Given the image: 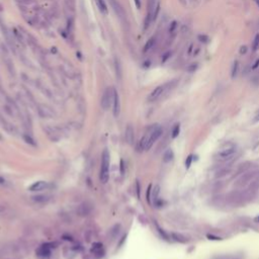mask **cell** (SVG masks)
Here are the masks:
<instances>
[{
	"mask_svg": "<svg viewBox=\"0 0 259 259\" xmlns=\"http://www.w3.org/2000/svg\"><path fill=\"white\" fill-rule=\"evenodd\" d=\"M179 131H180V127H179V125H175L173 130H172V138L177 137L178 134H179Z\"/></svg>",
	"mask_w": 259,
	"mask_h": 259,
	"instance_id": "19",
	"label": "cell"
},
{
	"mask_svg": "<svg viewBox=\"0 0 259 259\" xmlns=\"http://www.w3.org/2000/svg\"><path fill=\"white\" fill-rule=\"evenodd\" d=\"M177 81L176 80H172V81H169L167 83H164V84L162 85H159L157 86L156 88L153 90L150 94L148 96V100L151 102H154V101H157L158 99H160L162 96H163L166 92H168L169 90H171L173 88V87L176 85Z\"/></svg>",
	"mask_w": 259,
	"mask_h": 259,
	"instance_id": "3",
	"label": "cell"
},
{
	"mask_svg": "<svg viewBox=\"0 0 259 259\" xmlns=\"http://www.w3.org/2000/svg\"><path fill=\"white\" fill-rule=\"evenodd\" d=\"M175 28H176V23H175V21H173V23H171V26H170V28H169V32L170 33H173V30L175 29Z\"/></svg>",
	"mask_w": 259,
	"mask_h": 259,
	"instance_id": "24",
	"label": "cell"
},
{
	"mask_svg": "<svg viewBox=\"0 0 259 259\" xmlns=\"http://www.w3.org/2000/svg\"><path fill=\"white\" fill-rule=\"evenodd\" d=\"M50 187L49 182L44 181V180H39L34 182L32 185L29 186L28 189L30 191H42V190H46Z\"/></svg>",
	"mask_w": 259,
	"mask_h": 259,
	"instance_id": "8",
	"label": "cell"
},
{
	"mask_svg": "<svg viewBox=\"0 0 259 259\" xmlns=\"http://www.w3.org/2000/svg\"><path fill=\"white\" fill-rule=\"evenodd\" d=\"M161 135H162V128L159 125L151 126L139 143L140 149H141V150H146V151L149 150V149L154 145V143L157 140L161 137Z\"/></svg>",
	"mask_w": 259,
	"mask_h": 259,
	"instance_id": "1",
	"label": "cell"
},
{
	"mask_svg": "<svg viewBox=\"0 0 259 259\" xmlns=\"http://www.w3.org/2000/svg\"><path fill=\"white\" fill-rule=\"evenodd\" d=\"M91 252L93 253L94 255H99V257L102 256V254H103L102 244L101 243H94L93 245H92Z\"/></svg>",
	"mask_w": 259,
	"mask_h": 259,
	"instance_id": "11",
	"label": "cell"
},
{
	"mask_svg": "<svg viewBox=\"0 0 259 259\" xmlns=\"http://www.w3.org/2000/svg\"><path fill=\"white\" fill-rule=\"evenodd\" d=\"M125 138H126V141L128 144L130 145H133L134 144V141H135V132H134V129L132 126H128V128L126 130V133H125Z\"/></svg>",
	"mask_w": 259,
	"mask_h": 259,
	"instance_id": "10",
	"label": "cell"
},
{
	"mask_svg": "<svg viewBox=\"0 0 259 259\" xmlns=\"http://www.w3.org/2000/svg\"><path fill=\"white\" fill-rule=\"evenodd\" d=\"M112 111H113V116L118 117L121 111V101H120V95L115 90V97H113V102H112Z\"/></svg>",
	"mask_w": 259,
	"mask_h": 259,
	"instance_id": "9",
	"label": "cell"
},
{
	"mask_svg": "<svg viewBox=\"0 0 259 259\" xmlns=\"http://www.w3.org/2000/svg\"><path fill=\"white\" fill-rule=\"evenodd\" d=\"M254 1H255V2L258 4V5H259V0H254Z\"/></svg>",
	"mask_w": 259,
	"mask_h": 259,
	"instance_id": "31",
	"label": "cell"
},
{
	"mask_svg": "<svg viewBox=\"0 0 259 259\" xmlns=\"http://www.w3.org/2000/svg\"><path fill=\"white\" fill-rule=\"evenodd\" d=\"M236 152H237V148L235 145L229 143V144L224 145L221 149H219L218 152L216 153V155H215V158H216L218 161L226 162L231 160L232 158L235 156Z\"/></svg>",
	"mask_w": 259,
	"mask_h": 259,
	"instance_id": "4",
	"label": "cell"
},
{
	"mask_svg": "<svg viewBox=\"0 0 259 259\" xmlns=\"http://www.w3.org/2000/svg\"><path fill=\"white\" fill-rule=\"evenodd\" d=\"M173 158H174L173 151L171 150V149H168V150L164 153V156H163V160H164V162H170V161H172Z\"/></svg>",
	"mask_w": 259,
	"mask_h": 259,
	"instance_id": "14",
	"label": "cell"
},
{
	"mask_svg": "<svg viewBox=\"0 0 259 259\" xmlns=\"http://www.w3.org/2000/svg\"><path fill=\"white\" fill-rule=\"evenodd\" d=\"M109 162L111 156L107 149H104L101 155V163H100V174L99 178L102 183H106L109 178Z\"/></svg>",
	"mask_w": 259,
	"mask_h": 259,
	"instance_id": "5",
	"label": "cell"
},
{
	"mask_svg": "<svg viewBox=\"0 0 259 259\" xmlns=\"http://www.w3.org/2000/svg\"><path fill=\"white\" fill-rule=\"evenodd\" d=\"M155 43H156V38H151L150 39H149V41L146 43V45H145V47H144V52H148V51H150L151 49L153 47H154V45H155Z\"/></svg>",
	"mask_w": 259,
	"mask_h": 259,
	"instance_id": "13",
	"label": "cell"
},
{
	"mask_svg": "<svg viewBox=\"0 0 259 259\" xmlns=\"http://www.w3.org/2000/svg\"><path fill=\"white\" fill-rule=\"evenodd\" d=\"M191 161H192V156L189 155V156H188V157L186 158V161H185V166H186V168H189V167H190Z\"/></svg>",
	"mask_w": 259,
	"mask_h": 259,
	"instance_id": "21",
	"label": "cell"
},
{
	"mask_svg": "<svg viewBox=\"0 0 259 259\" xmlns=\"http://www.w3.org/2000/svg\"><path fill=\"white\" fill-rule=\"evenodd\" d=\"M95 3H96V5H97L99 11L101 12L102 14H107L108 8L106 6V4H105L104 0H95Z\"/></svg>",
	"mask_w": 259,
	"mask_h": 259,
	"instance_id": "12",
	"label": "cell"
},
{
	"mask_svg": "<svg viewBox=\"0 0 259 259\" xmlns=\"http://www.w3.org/2000/svg\"><path fill=\"white\" fill-rule=\"evenodd\" d=\"M79 210H80V212H79V214H80L81 216H87V215L90 213V207H88L86 204L80 205V207H79Z\"/></svg>",
	"mask_w": 259,
	"mask_h": 259,
	"instance_id": "15",
	"label": "cell"
},
{
	"mask_svg": "<svg viewBox=\"0 0 259 259\" xmlns=\"http://www.w3.org/2000/svg\"><path fill=\"white\" fill-rule=\"evenodd\" d=\"M238 68H239V63L236 61V62L234 63V65H233V69H232V78L236 77L237 73H238Z\"/></svg>",
	"mask_w": 259,
	"mask_h": 259,
	"instance_id": "18",
	"label": "cell"
},
{
	"mask_svg": "<svg viewBox=\"0 0 259 259\" xmlns=\"http://www.w3.org/2000/svg\"><path fill=\"white\" fill-rule=\"evenodd\" d=\"M259 47V36H256L255 39H254V45H253V50H257V48Z\"/></svg>",
	"mask_w": 259,
	"mask_h": 259,
	"instance_id": "22",
	"label": "cell"
},
{
	"mask_svg": "<svg viewBox=\"0 0 259 259\" xmlns=\"http://www.w3.org/2000/svg\"><path fill=\"white\" fill-rule=\"evenodd\" d=\"M116 68H117V75L118 74V76L121 77V74H122V71H121V65L118 63V61L116 62Z\"/></svg>",
	"mask_w": 259,
	"mask_h": 259,
	"instance_id": "23",
	"label": "cell"
},
{
	"mask_svg": "<svg viewBox=\"0 0 259 259\" xmlns=\"http://www.w3.org/2000/svg\"><path fill=\"white\" fill-rule=\"evenodd\" d=\"M255 222H256V223H259V216H258L257 218H255Z\"/></svg>",
	"mask_w": 259,
	"mask_h": 259,
	"instance_id": "30",
	"label": "cell"
},
{
	"mask_svg": "<svg viewBox=\"0 0 259 259\" xmlns=\"http://www.w3.org/2000/svg\"><path fill=\"white\" fill-rule=\"evenodd\" d=\"M159 186H156L155 188H154V190H153V199L154 200H157V199H158V194H159Z\"/></svg>",
	"mask_w": 259,
	"mask_h": 259,
	"instance_id": "20",
	"label": "cell"
},
{
	"mask_svg": "<svg viewBox=\"0 0 259 259\" xmlns=\"http://www.w3.org/2000/svg\"><path fill=\"white\" fill-rule=\"evenodd\" d=\"M135 2H136V4H137V7L140 8V6H141L140 5V0H135Z\"/></svg>",
	"mask_w": 259,
	"mask_h": 259,
	"instance_id": "27",
	"label": "cell"
},
{
	"mask_svg": "<svg viewBox=\"0 0 259 259\" xmlns=\"http://www.w3.org/2000/svg\"><path fill=\"white\" fill-rule=\"evenodd\" d=\"M3 210H4V208L2 207V205H0V213H2Z\"/></svg>",
	"mask_w": 259,
	"mask_h": 259,
	"instance_id": "29",
	"label": "cell"
},
{
	"mask_svg": "<svg viewBox=\"0 0 259 259\" xmlns=\"http://www.w3.org/2000/svg\"><path fill=\"white\" fill-rule=\"evenodd\" d=\"M259 183V171H251V172H247L237 179L235 183L236 187L238 188H243L250 186L252 187L254 185Z\"/></svg>",
	"mask_w": 259,
	"mask_h": 259,
	"instance_id": "2",
	"label": "cell"
},
{
	"mask_svg": "<svg viewBox=\"0 0 259 259\" xmlns=\"http://www.w3.org/2000/svg\"><path fill=\"white\" fill-rule=\"evenodd\" d=\"M254 122H259V111L256 113V116L254 117V120H253Z\"/></svg>",
	"mask_w": 259,
	"mask_h": 259,
	"instance_id": "26",
	"label": "cell"
},
{
	"mask_svg": "<svg viewBox=\"0 0 259 259\" xmlns=\"http://www.w3.org/2000/svg\"><path fill=\"white\" fill-rule=\"evenodd\" d=\"M49 196L47 195H37V196H33V199L37 203H46V201L49 199H48Z\"/></svg>",
	"mask_w": 259,
	"mask_h": 259,
	"instance_id": "17",
	"label": "cell"
},
{
	"mask_svg": "<svg viewBox=\"0 0 259 259\" xmlns=\"http://www.w3.org/2000/svg\"><path fill=\"white\" fill-rule=\"evenodd\" d=\"M51 244H45L43 245V246L39 247L38 250H37V255L42 258V259H48L51 257V254H52V251H51V248L50 247Z\"/></svg>",
	"mask_w": 259,
	"mask_h": 259,
	"instance_id": "7",
	"label": "cell"
},
{
	"mask_svg": "<svg viewBox=\"0 0 259 259\" xmlns=\"http://www.w3.org/2000/svg\"><path fill=\"white\" fill-rule=\"evenodd\" d=\"M172 237L175 241H177V242H180V243H185L186 242V238L184 236L180 235V234H177V233H173L172 234Z\"/></svg>",
	"mask_w": 259,
	"mask_h": 259,
	"instance_id": "16",
	"label": "cell"
},
{
	"mask_svg": "<svg viewBox=\"0 0 259 259\" xmlns=\"http://www.w3.org/2000/svg\"><path fill=\"white\" fill-rule=\"evenodd\" d=\"M258 66H259V61H257V62L255 63V65H254V66H253V69H255V68H257V67H258Z\"/></svg>",
	"mask_w": 259,
	"mask_h": 259,
	"instance_id": "28",
	"label": "cell"
},
{
	"mask_svg": "<svg viewBox=\"0 0 259 259\" xmlns=\"http://www.w3.org/2000/svg\"><path fill=\"white\" fill-rule=\"evenodd\" d=\"M115 90L113 88H106L104 90L102 97H101V101H100V104H101V107L106 111V109L109 108V106L112 104L113 102V97H115Z\"/></svg>",
	"mask_w": 259,
	"mask_h": 259,
	"instance_id": "6",
	"label": "cell"
},
{
	"mask_svg": "<svg viewBox=\"0 0 259 259\" xmlns=\"http://www.w3.org/2000/svg\"><path fill=\"white\" fill-rule=\"evenodd\" d=\"M17 2H20V3H23V4H28L30 2V0H16Z\"/></svg>",
	"mask_w": 259,
	"mask_h": 259,
	"instance_id": "25",
	"label": "cell"
}]
</instances>
